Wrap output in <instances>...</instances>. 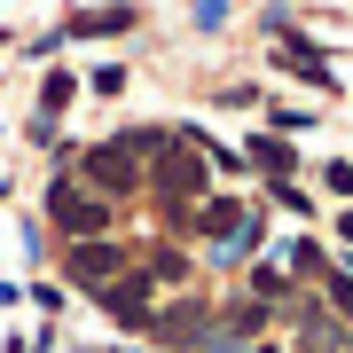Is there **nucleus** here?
Listing matches in <instances>:
<instances>
[{
  "label": "nucleus",
  "instance_id": "1",
  "mask_svg": "<svg viewBox=\"0 0 353 353\" xmlns=\"http://www.w3.org/2000/svg\"><path fill=\"white\" fill-rule=\"evenodd\" d=\"M55 220H63V228H87V204H79V189L55 196Z\"/></svg>",
  "mask_w": 353,
  "mask_h": 353
},
{
  "label": "nucleus",
  "instance_id": "2",
  "mask_svg": "<svg viewBox=\"0 0 353 353\" xmlns=\"http://www.w3.org/2000/svg\"><path fill=\"white\" fill-rule=\"evenodd\" d=\"M212 353H243V338H236V330H228V338H220V330H212Z\"/></svg>",
  "mask_w": 353,
  "mask_h": 353
},
{
  "label": "nucleus",
  "instance_id": "3",
  "mask_svg": "<svg viewBox=\"0 0 353 353\" xmlns=\"http://www.w3.org/2000/svg\"><path fill=\"white\" fill-rule=\"evenodd\" d=\"M345 243H353V212H345Z\"/></svg>",
  "mask_w": 353,
  "mask_h": 353
}]
</instances>
